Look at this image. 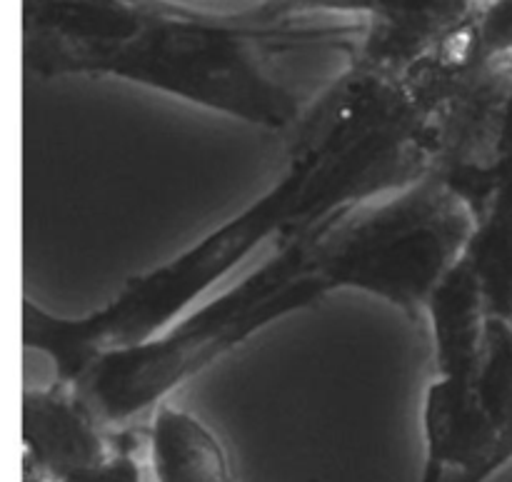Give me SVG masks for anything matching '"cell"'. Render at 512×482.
I'll return each mask as SVG.
<instances>
[{"mask_svg": "<svg viewBox=\"0 0 512 482\" xmlns=\"http://www.w3.org/2000/svg\"><path fill=\"white\" fill-rule=\"evenodd\" d=\"M428 170L420 110L400 73L350 58L290 128L273 183L245 208L83 318H60L23 300V348L73 383L95 355L143 343L183 318L278 245L300 238L348 205Z\"/></svg>", "mask_w": 512, "mask_h": 482, "instance_id": "1", "label": "cell"}, {"mask_svg": "<svg viewBox=\"0 0 512 482\" xmlns=\"http://www.w3.org/2000/svg\"><path fill=\"white\" fill-rule=\"evenodd\" d=\"M173 5L168 30L58 35L30 43L28 65L40 78H113L283 133L305 103L280 75L288 58L308 50H343L348 40L313 28H233L210 13Z\"/></svg>", "mask_w": 512, "mask_h": 482, "instance_id": "2", "label": "cell"}, {"mask_svg": "<svg viewBox=\"0 0 512 482\" xmlns=\"http://www.w3.org/2000/svg\"><path fill=\"white\" fill-rule=\"evenodd\" d=\"M325 223L255 260L153 338L95 355L70 383L75 393L100 423L128 428L260 330L338 293Z\"/></svg>", "mask_w": 512, "mask_h": 482, "instance_id": "3", "label": "cell"}, {"mask_svg": "<svg viewBox=\"0 0 512 482\" xmlns=\"http://www.w3.org/2000/svg\"><path fill=\"white\" fill-rule=\"evenodd\" d=\"M480 208L435 170L358 200L325 223L343 290L425 315L428 300L473 240Z\"/></svg>", "mask_w": 512, "mask_h": 482, "instance_id": "4", "label": "cell"}, {"mask_svg": "<svg viewBox=\"0 0 512 482\" xmlns=\"http://www.w3.org/2000/svg\"><path fill=\"white\" fill-rule=\"evenodd\" d=\"M418 482H488L512 463V323L488 320L475 358L433 368Z\"/></svg>", "mask_w": 512, "mask_h": 482, "instance_id": "5", "label": "cell"}, {"mask_svg": "<svg viewBox=\"0 0 512 482\" xmlns=\"http://www.w3.org/2000/svg\"><path fill=\"white\" fill-rule=\"evenodd\" d=\"M128 428H108L63 380L25 388L23 393V468L68 478L118 450Z\"/></svg>", "mask_w": 512, "mask_h": 482, "instance_id": "6", "label": "cell"}, {"mask_svg": "<svg viewBox=\"0 0 512 482\" xmlns=\"http://www.w3.org/2000/svg\"><path fill=\"white\" fill-rule=\"evenodd\" d=\"M148 458L155 482H233L228 453L218 435L168 400L153 410Z\"/></svg>", "mask_w": 512, "mask_h": 482, "instance_id": "7", "label": "cell"}, {"mask_svg": "<svg viewBox=\"0 0 512 482\" xmlns=\"http://www.w3.org/2000/svg\"><path fill=\"white\" fill-rule=\"evenodd\" d=\"M463 258L478 278L488 313L512 323V148L480 208V223Z\"/></svg>", "mask_w": 512, "mask_h": 482, "instance_id": "8", "label": "cell"}, {"mask_svg": "<svg viewBox=\"0 0 512 482\" xmlns=\"http://www.w3.org/2000/svg\"><path fill=\"white\" fill-rule=\"evenodd\" d=\"M138 450V433L125 430L123 443L118 445L113 455L90 465V468L75 470L60 482H143V465L138 460Z\"/></svg>", "mask_w": 512, "mask_h": 482, "instance_id": "9", "label": "cell"}, {"mask_svg": "<svg viewBox=\"0 0 512 482\" xmlns=\"http://www.w3.org/2000/svg\"><path fill=\"white\" fill-rule=\"evenodd\" d=\"M23 482H60V480L38 473V470H33V468H23Z\"/></svg>", "mask_w": 512, "mask_h": 482, "instance_id": "10", "label": "cell"}]
</instances>
